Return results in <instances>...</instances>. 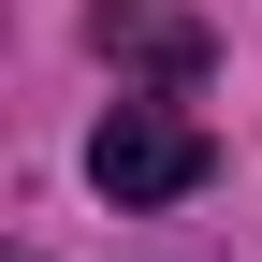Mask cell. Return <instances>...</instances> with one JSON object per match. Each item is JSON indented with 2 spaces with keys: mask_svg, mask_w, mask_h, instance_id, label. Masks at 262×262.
Returning <instances> with one entry per match:
<instances>
[{
  "mask_svg": "<svg viewBox=\"0 0 262 262\" xmlns=\"http://www.w3.org/2000/svg\"><path fill=\"white\" fill-rule=\"evenodd\" d=\"M88 44H102L117 73H146L131 102H189V88H204V29L160 15V0H102V15H88Z\"/></svg>",
  "mask_w": 262,
  "mask_h": 262,
  "instance_id": "7a4b0ae2",
  "label": "cell"
},
{
  "mask_svg": "<svg viewBox=\"0 0 262 262\" xmlns=\"http://www.w3.org/2000/svg\"><path fill=\"white\" fill-rule=\"evenodd\" d=\"M88 175H102V204H189V189L219 175V146H204V117H175V102H117L88 131Z\"/></svg>",
  "mask_w": 262,
  "mask_h": 262,
  "instance_id": "6da1fadb",
  "label": "cell"
}]
</instances>
